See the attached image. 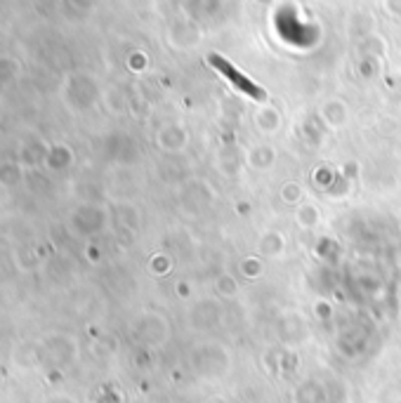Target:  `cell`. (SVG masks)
Listing matches in <instances>:
<instances>
[{
	"label": "cell",
	"mask_w": 401,
	"mask_h": 403,
	"mask_svg": "<svg viewBox=\"0 0 401 403\" xmlns=\"http://www.w3.org/2000/svg\"><path fill=\"white\" fill-rule=\"evenodd\" d=\"M41 347L45 363H50L52 368H66L78 359V345L64 332H55V335L45 337Z\"/></svg>",
	"instance_id": "cell-1"
},
{
	"label": "cell",
	"mask_w": 401,
	"mask_h": 403,
	"mask_svg": "<svg viewBox=\"0 0 401 403\" xmlns=\"http://www.w3.org/2000/svg\"><path fill=\"white\" fill-rule=\"evenodd\" d=\"M48 151H50V146L45 144L41 137H31L29 142H24L19 146L17 160L26 170H36V168L45 165V156H48Z\"/></svg>",
	"instance_id": "cell-2"
},
{
	"label": "cell",
	"mask_w": 401,
	"mask_h": 403,
	"mask_svg": "<svg viewBox=\"0 0 401 403\" xmlns=\"http://www.w3.org/2000/svg\"><path fill=\"white\" fill-rule=\"evenodd\" d=\"M10 361H12L17 368H21V370L38 368L41 363H45V359H43V347H41V345H31V342H21V345L14 347Z\"/></svg>",
	"instance_id": "cell-3"
},
{
	"label": "cell",
	"mask_w": 401,
	"mask_h": 403,
	"mask_svg": "<svg viewBox=\"0 0 401 403\" xmlns=\"http://www.w3.org/2000/svg\"><path fill=\"white\" fill-rule=\"evenodd\" d=\"M73 165V151L66 144H52L48 156H45V168L50 173H64Z\"/></svg>",
	"instance_id": "cell-4"
},
{
	"label": "cell",
	"mask_w": 401,
	"mask_h": 403,
	"mask_svg": "<svg viewBox=\"0 0 401 403\" xmlns=\"http://www.w3.org/2000/svg\"><path fill=\"white\" fill-rule=\"evenodd\" d=\"M26 180V168L14 160H0V189H17Z\"/></svg>",
	"instance_id": "cell-5"
},
{
	"label": "cell",
	"mask_w": 401,
	"mask_h": 403,
	"mask_svg": "<svg viewBox=\"0 0 401 403\" xmlns=\"http://www.w3.org/2000/svg\"><path fill=\"white\" fill-rule=\"evenodd\" d=\"M12 265L17 271H34L38 265H41V255H38V250L31 243H21L14 248L12 252Z\"/></svg>",
	"instance_id": "cell-6"
},
{
	"label": "cell",
	"mask_w": 401,
	"mask_h": 403,
	"mask_svg": "<svg viewBox=\"0 0 401 403\" xmlns=\"http://www.w3.org/2000/svg\"><path fill=\"white\" fill-rule=\"evenodd\" d=\"M19 76V61L12 57H0V88L10 85Z\"/></svg>",
	"instance_id": "cell-7"
},
{
	"label": "cell",
	"mask_w": 401,
	"mask_h": 403,
	"mask_svg": "<svg viewBox=\"0 0 401 403\" xmlns=\"http://www.w3.org/2000/svg\"><path fill=\"white\" fill-rule=\"evenodd\" d=\"M43 403H78V401L68 397V394H52V397H48Z\"/></svg>",
	"instance_id": "cell-8"
},
{
	"label": "cell",
	"mask_w": 401,
	"mask_h": 403,
	"mask_svg": "<svg viewBox=\"0 0 401 403\" xmlns=\"http://www.w3.org/2000/svg\"><path fill=\"white\" fill-rule=\"evenodd\" d=\"M3 382H5V373H3V368H0V387H3Z\"/></svg>",
	"instance_id": "cell-9"
}]
</instances>
